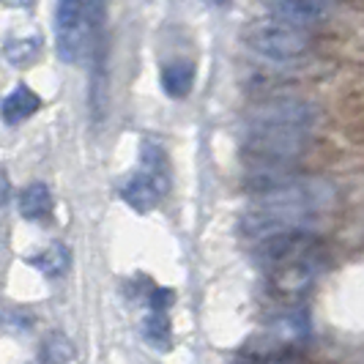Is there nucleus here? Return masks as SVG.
<instances>
[{
    "label": "nucleus",
    "mask_w": 364,
    "mask_h": 364,
    "mask_svg": "<svg viewBox=\"0 0 364 364\" xmlns=\"http://www.w3.org/2000/svg\"><path fill=\"white\" fill-rule=\"evenodd\" d=\"M318 124V107L307 99H274L250 115L247 129H282V132H304L312 134Z\"/></svg>",
    "instance_id": "obj_5"
},
{
    "label": "nucleus",
    "mask_w": 364,
    "mask_h": 364,
    "mask_svg": "<svg viewBox=\"0 0 364 364\" xmlns=\"http://www.w3.org/2000/svg\"><path fill=\"white\" fill-rule=\"evenodd\" d=\"M53 211V192L41 181L28 183L19 192V214L25 219H44Z\"/></svg>",
    "instance_id": "obj_10"
},
{
    "label": "nucleus",
    "mask_w": 364,
    "mask_h": 364,
    "mask_svg": "<svg viewBox=\"0 0 364 364\" xmlns=\"http://www.w3.org/2000/svg\"><path fill=\"white\" fill-rule=\"evenodd\" d=\"M334 0H277V14L288 17L299 25H310L326 14Z\"/></svg>",
    "instance_id": "obj_12"
},
{
    "label": "nucleus",
    "mask_w": 364,
    "mask_h": 364,
    "mask_svg": "<svg viewBox=\"0 0 364 364\" xmlns=\"http://www.w3.org/2000/svg\"><path fill=\"white\" fill-rule=\"evenodd\" d=\"M233 364H301L299 350H272V348H250Z\"/></svg>",
    "instance_id": "obj_15"
},
{
    "label": "nucleus",
    "mask_w": 364,
    "mask_h": 364,
    "mask_svg": "<svg viewBox=\"0 0 364 364\" xmlns=\"http://www.w3.org/2000/svg\"><path fill=\"white\" fill-rule=\"evenodd\" d=\"M82 9H85V17L91 22L93 36H99L105 17H107V0H82Z\"/></svg>",
    "instance_id": "obj_18"
},
{
    "label": "nucleus",
    "mask_w": 364,
    "mask_h": 364,
    "mask_svg": "<svg viewBox=\"0 0 364 364\" xmlns=\"http://www.w3.org/2000/svg\"><path fill=\"white\" fill-rule=\"evenodd\" d=\"M176 293L167 291V288H154L148 293V304H151V312H167V307L173 304Z\"/></svg>",
    "instance_id": "obj_19"
},
{
    "label": "nucleus",
    "mask_w": 364,
    "mask_h": 364,
    "mask_svg": "<svg viewBox=\"0 0 364 364\" xmlns=\"http://www.w3.org/2000/svg\"><path fill=\"white\" fill-rule=\"evenodd\" d=\"M255 203L247 208L238 228L244 236L274 238L293 230H310L337 200L328 181L296 176L291 170H255L250 176Z\"/></svg>",
    "instance_id": "obj_1"
},
{
    "label": "nucleus",
    "mask_w": 364,
    "mask_h": 364,
    "mask_svg": "<svg viewBox=\"0 0 364 364\" xmlns=\"http://www.w3.org/2000/svg\"><path fill=\"white\" fill-rule=\"evenodd\" d=\"M208 3H211L214 9H228V6H230V0H208Z\"/></svg>",
    "instance_id": "obj_20"
},
{
    "label": "nucleus",
    "mask_w": 364,
    "mask_h": 364,
    "mask_svg": "<svg viewBox=\"0 0 364 364\" xmlns=\"http://www.w3.org/2000/svg\"><path fill=\"white\" fill-rule=\"evenodd\" d=\"M140 170L159 183V189L167 195V189H170V162H167V154H164V148L159 143H154V140L143 143V148H140Z\"/></svg>",
    "instance_id": "obj_9"
},
{
    "label": "nucleus",
    "mask_w": 364,
    "mask_h": 364,
    "mask_svg": "<svg viewBox=\"0 0 364 364\" xmlns=\"http://www.w3.org/2000/svg\"><path fill=\"white\" fill-rule=\"evenodd\" d=\"M143 328H146V337L151 346L156 348L170 346V321H167V312H151Z\"/></svg>",
    "instance_id": "obj_16"
},
{
    "label": "nucleus",
    "mask_w": 364,
    "mask_h": 364,
    "mask_svg": "<svg viewBox=\"0 0 364 364\" xmlns=\"http://www.w3.org/2000/svg\"><path fill=\"white\" fill-rule=\"evenodd\" d=\"M121 198L129 208H134L137 214H148L156 208V203L164 198V192L159 189V183L154 181L151 176H146L143 170H137L132 178L124 181L121 186Z\"/></svg>",
    "instance_id": "obj_6"
},
{
    "label": "nucleus",
    "mask_w": 364,
    "mask_h": 364,
    "mask_svg": "<svg viewBox=\"0 0 364 364\" xmlns=\"http://www.w3.org/2000/svg\"><path fill=\"white\" fill-rule=\"evenodd\" d=\"M323 244L312 230H293L260 241V260L269 266V291L279 299H301L321 269Z\"/></svg>",
    "instance_id": "obj_2"
},
{
    "label": "nucleus",
    "mask_w": 364,
    "mask_h": 364,
    "mask_svg": "<svg viewBox=\"0 0 364 364\" xmlns=\"http://www.w3.org/2000/svg\"><path fill=\"white\" fill-rule=\"evenodd\" d=\"M192 85H195V63L192 60H176L162 69V88L170 99L189 96Z\"/></svg>",
    "instance_id": "obj_11"
},
{
    "label": "nucleus",
    "mask_w": 364,
    "mask_h": 364,
    "mask_svg": "<svg viewBox=\"0 0 364 364\" xmlns=\"http://www.w3.org/2000/svg\"><path fill=\"white\" fill-rule=\"evenodd\" d=\"M343 124H348V132H359V127H364V93H353L348 96L343 105Z\"/></svg>",
    "instance_id": "obj_17"
},
{
    "label": "nucleus",
    "mask_w": 364,
    "mask_h": 364,
    "mask_svg": "<svg viewBox=\"0 0 364 364\" xmlns=\"http://www.w3.org/2000/svg\"><path fill=\"white\" fill-rule=\"evenodd\" d=\"M247 44L269 60L291 63V60H299L301 55H307L310 33H307V25H299L293 19L274 14L269 19L255 22L247 31Z\"/></svg>",
    "instance_id": "obj_3"
},
{
    "label": "nucleus",
    "mask_w": 364,
    "mask_h": 364,
    "mask_svg": "<svg viewBox=\"0 0 364 364\" xmlns=\"http://www.w3.org/2000/svg\"><path fill=\"white\" fill-rule=\"evenodd\" d=\"M6 3H11V0H6Z\"/></svg>",
    "instance_id": "obj_21"
},
{
    "label": "nucleus",
    "mask_w": 364,
    "mask_h": 364,
    "mask_svg": "<svg viewBox=\"0 0 364 364\" xmlns=\"http://www.w3.org/2000/svg\"><path fill=\"white\" fill-rule=\"evenodd\" d=\"M38 359H41V364H72L74 348L69 343V337L60 331L47 334L41 348H38Z\"/></svg>",
    "instance_id": "obj_13"
},
{
    "label": "nucleus",
    "mask_w": 364,
    "mask_h": 364,
    "mask_svg": "<svg viewBox=\"0 0 364 364\" xmlns=\"http://www.w3.org/2000/svg\"><path fill=\"white\" fill-rule=\"evenodd\" d=\"M31 266L38 269V272L44 274V277H60V274L69 269V250L63 247V244H53V247H47L44 252H38V255L31 257Z\"/></svg>",
    "instance_id": "obj_14"
},
{
    "label": "nucleus",
    "mask_w": 364,
    "mask_h": 364,
    "mask_svg": "<svg viewBox=\"0 0 364 364\" xmlns=\"http://www.w3.org/2000/svg\"><path fill=\"white\" fill-rule=\"evenodd\" d=\"M44 50V41L36 36V33H11L3 44V55L11 66L17 69H25L31 63H36L38 55Z\"/></svg>",
    "instance_id": "obj_8"
},
{
    "label": "nucleus",
    "mask_w": 364,
    "mask_h": 364,
    "mask_svg": "<svg viewBox=\"0 0 364 364\" xmlns=\"http://www.w3.org/2000/svg\"><path fill=\"white\" fill-rule=\"evenodd\" d=\"M41 109V99L36 91H31L28 85H17L14 91L3 99V121L9 127H17L22 121H28L31 115H36Z\"/></svg>",
    "instance_id": "obj_7"
},
{
    "label": "nucleus",
    "mask_w": 364,
    "mask_h": 364,
    "mask_svg": "<svg viewBox=\"0 0 364 364\" xmlns=\"http://www.w3.org/2000/svg\"><path fill=\"white\" fill-rule=\"evenodd\" d=\"M91 36L93 31L88 17H85L82 0H58L55 3V47H58V58L63 63H77L85 53Z\"/></svg>",
    "instance_id": "obj_4"
}]
</instances>
